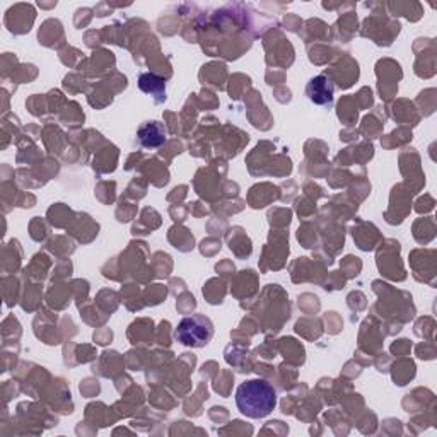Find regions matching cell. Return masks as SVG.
I'll return each mask as SVG.
<instances>
[{
    "mask_svg": "<svg viewBox=\"0 0 437 437\" xmlns=\"http://www.w3.org/2000/svg\"><path fill=\"white\" fill-rule=\"evenodd\" d=\"M236 405L250 419H265L275 410L277 391L265 379H250L236 390Z\"/></svg>",
    "mask_w": 437,
    "mask_h": 437,
    "instance_id": "1",
    "label": "cell"
},
{
    "mask_svg": "<svg viewBox=\"0 0 437 437\" xmlns=\"http://www.w3.org/2000/svg\"><path fill=\"white\" fill-rule=\"evenodd\" d=\"M174 337L179 344L186 347H205L214 337V323L203 314H191L179 321Z\"/></svg>",
    "mask_w": 437,
    "mask_h": 437,
    "instance_id": "2",
    "label": "cell"
},
{
    "mask_svg": "<svg viewBox=\"0 0 437 437\" xmlns=\"http://www.w3.org/2000/svg\"><path fill=\"white\" fill-rule=\"evenodd\" d=\"M140 144L147 149H156L166 142V128L159 121H147L137 132Z\"/></svg>",
    "mask_w": 437,
    "mask_h": 437,
    "instance_id": "3",
    "label": "cell"
},
{
    "mask_svg": "<svg viewBox=\"0 0 437 437\" xmlns=\"http://www.w3.org/2000/svg\"><path fill=\"white\" fill-rule=\"evenodd\" d=\"M308 96L316 104H330L333 101V85L325 76H318L309 80Z\"/></svg>",
    "mask_w": 437,
    "mask_h": 437,
    "instance_id": "4",
    "label": "cell"
},
{
    "mask_svg": "<svg viewBox=\"0 0 437 437\" xmlns=\"http://www.w3.org/2000/svg\"><path fill=\"white\" fill-rule=\"evenodd\" d=\"M138 88L154 96L157 103H162L166 100V80L154 76V73H142L140 79H138Z\"/></svg>",
    "mask_w": 437,
    "mask_h": 437,
    "instance_id": "5",
    "label": "cell"
}]
</instances>
